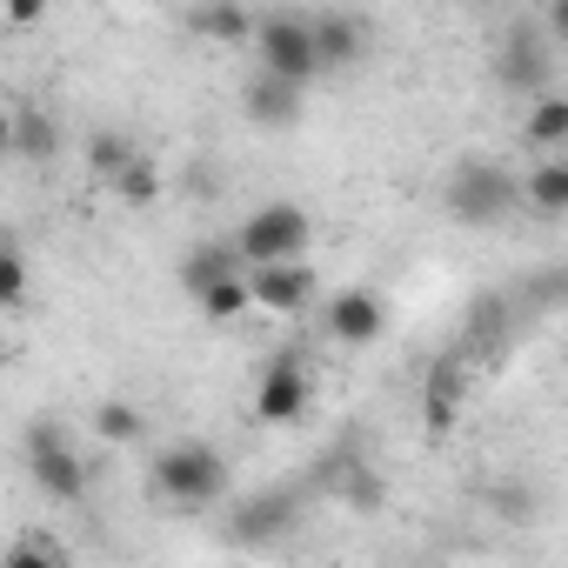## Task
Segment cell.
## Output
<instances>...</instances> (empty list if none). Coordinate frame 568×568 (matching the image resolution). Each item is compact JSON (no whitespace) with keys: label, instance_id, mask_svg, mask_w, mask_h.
<instances>
[{"label":"cell","instance_id":"6da1fadb","mask_svg":"<svg viewBox=\"0 0 568 568\" xmlns=\"http://www.w3.org/2000/svg\"><path fill=\"white\" fill-rule=\"evenodd\" d=\"M148 481H154V495L174 501V508H207V501L227 495V462H221L214 442H168V448L154 455Z\"/></svg>","mask_w":568,"mask_h":568},{"label":"cell","instance_id":"7a4b0ae2","mask_svg":"<svg viewBox=\"0 0 568 568\" xmlns=\"http://www.w3.org/2000/svg\"><path fill=\"white\" fill-rule=\"evenodd\" d=\"M308 241H315V221H308V207H295V201H267V207H254V214L234 227V247H241L247 267H261V261H302Z\"/></svg>","mask_w":568,"mask_h":568},{"label":"cell","instance_id":"3957f363","mask_svg":"<svg viewBox=\"0 0 568 568\" xmlns=\"http://www.w3.org/2000/svg\"><path fill=\"white\" fill-rule=\"evenodd\" d=\"M254 54L267 74H288V81H315L322 74V48H315V14H261L254 28Z\"/></svg>","mask_w":568,"mask_h":568},{"label":"cell","instance_id":"277c9868","mask_svg":"<svg viewBox=\"0 0 568 568\" xmlns=\"http://www.w3.org/2000/svg\"><path fill=\"white\" fill-rule=\"evenodd\" d=\"M442 207H448L462 227H495L508 207H521V181H508V174L488 168V161H468V168H455Z\"/></svg>","mask_w":568,"mask_h":568},{"label":"cell","instance_id":"5b68a950","mask_svg":"<svg viewBox=\"0 0 568 568\" xmlns=\"http://www.w3.org/2000/svg\"><path fill=\"white\" fill-rule=\"evenodd\" d=\"M28 481L54 501V508H74L88 495V462L68 448V435L54 422H34L28 428Z\"/></svg>","mask_w":568,"mask_h":568},{"label":"cell","instance_id":"8992f818","mask_svg":"<svg viewBox=\"0 0 568 568\" xmlns=\"http://www.w3.org/2000/svg\"><path fill=\"white\" fill-rule=\"evenodd\" d=\"M308 408H315V375H308L302 348H281V355L261 368V382H254V422L288 428V422H302Z\"/></svg>","mask_w":568,"mask_h":568},{"label":"cell","instance_id":"52a82bcc","mask_svg":"<svg viewBox=\"0 0 568 568\" xmlns=\"http://www.w3.org/2000/svg\"><path fill=\"white\" fill-rule=\"evenodd\" d=\"M548 74H555L548 28L515 21V28L501 34V48H495V81H501V88H515V94H541V88H548Z\"/></svg>","mask_w":568,"mask_h":568},{"label":"cell","instance_id":"ba28073f","mask_svg":"<svg viewBox=\"0 0 568 568\" xmlns=\"http://www.w3.org/2000/svg\"><path fill=\"white\" fill-rule=\"evenodd\" d=\"M322 328H328L335 348H375L388 335V302L375 288H342V295H328Z\"/></svg>","mask_w":568,"mask_h":568},{"label":"cell","instance_id":"9c48e42d","mask_svg":"<svg viewBox=\"0 0 568 568\" xmlns=\"http://www.w3.org/2000/svg\"><path fill=\"white\" fill-rule=\"evenodd\" d=\"M247 281H254V308H267V315H302L322 295V274L308 267V254L302 261H261V267H247Z\"/></svg>","mask_w":568,"mask_h":568},{"label":"cell","instance_id":"30bf717a","mask_svg":"<svg viewBox=\"0 0 568 568\" xmlns=\"http://www.w3.org/2000/svg\"><path fill=\"white\" fill-rule=\"evenodd\" d=\"M302 108H308V88H302V81H288V74L254 68V81L241 88V114H247L254 128H267V134L302 128Z\"/></svg>","mask_w":568,"mask_h":568},{"label":"cell","instance_id":"8fae6325","mask_svg":"<svg viewBox=\"0 0 568 568\" xmlns=\"http://www.w3.org/2000/svg\"><path fill=\"white\" fill-rule=\"evenodd\" d=\"M315 48H322V74H342L368 54V28L355 14H315Z\"/></svg>","mask_w":568,"mask_h":568},{"label":"cell","instance_id":"7c38bea8","mask_svg":"<svg viewBox=\"0 0 568 568\" xmlns=\"http://www.w3.org/2000/svg\"><path fill=\"white\" fill-rule=\"evenodd\" d=\"M254 28H261V14H247L241 0H201L194 8V34H207L221 48H254Z\"/></svg>","mask_w":568,"mask_h":568},{"label":"cell","instance_id":"4fadbf2b","mask_svg":"<svg viewBox=\"0 0 568 568\" xmlns=\"http://www.w3.org/2000/svg\"><path fill=\"white\" fill-rule=\"evenodd\" d=\"M241 267H247V261H241L234 241H201V247L181 254V288L201 295V288H214V281H227V274H241Z\"/></svg>","mask_w":568,"mask_h":568},{"label":"cell","instance_id":"5bb4252c","mask_svg":"<svg viewBox=\"0 0 568 568\" xmlns=\"http://www.w3.org/2000/svg\"><path fill=\"white\" fill-rule=\"evenodd\" d=\"M521 207L535 214H568V154H548L521 174Z\"/></svg>","mask_w":568,"mask_h":568},{"label":"cell","instance_id":"9a60e30c","mask_svg":"<svg viewBox=\"0 0 568 568\" xmlns=\"http://www.w3.org/2000/svg\"><path fill=\"white\" fill-rule=\"evenodd\" d=\"M8 141H14L21 161H54V154H61V121H54L48 108H21V114L8 121Z\"/></svg>","mask_w":568,"mask_h":568},{"label":"cell","instance_id":"2e32d148","mask_svg":"<svg viewBox=\"0 0 568 568\" xmlns=\"http://www.w3.org/2000/svg\"><path fill=\"white\" fill-rule=\"evenodd\" d=\"M521 141L561 154L568 148V94H535V108L521 114Z\"/></svg>","mask_w":568,"mask_h":568},{"label":"cell","instance_id":"e0dca14e","mask_svg":"<svg viewBox=\"0 0 568 568\" xmlns=\"http://www.w3.org/2000/svg\"><path fill=\"white\" fill-rule=\"evenodd\" d=\"M194 308H201L207 322H221V328H227V322H241V315L254 308V281H247V267H241V274H227V281H214V288H201V295H194Z\"/></svg>","mask_w":568,"mask_h":568},{"label":"cell","instance_id":"ac0fdd59","mask_svg":"<svg viewBox=\"0 0 568 568\" xmlns=\"http://www.w3.org/2000/svg\"><path fill=\"white\" fill-rule=\"evenodd\" d=\"M108 194H114L121 207H154V201H161V168H154L148 154H134V161L108 181Z\"/></svg>","mask_w":568,"mask_h":568},{"label":"cell","instance_id":"d6986e66","mask_svg":"<svg viewBox=\"0 0 568 568\" xmlns=\"http://www.w3.org/2000/svg\"><path fill=\"white\" fill-rule=\"evenodd\" d=\"M94 435L114 442V448H128V442L148 435V415H141L134 402H101V408H94Z\"/></svg>","mask_w":568,"mask_h":568},{"label":"cell","instance_id":"ffe728a7","mask_svg":"<svg viewBox=\"0 0 568 568\" xmlns=\"http://www.w3.org/2000/svg\"><path fill=\"white\" fill-rule=\"evenodd\" d=\"M0 308H28V254L14 241L0 247Z\"/></svg>","mask_w":568,"mask_h":568},{"label":"cell","instance_id":"44dd1931","mask_svg":"<svg viewBox=\"0 0 568 568\" xmlns=\"http://www.w3.org/2000/svg\"><path fill=\"white\" fill-rule=\"evenodd\" d=\"M128 161H134V141H128V134H94V141H88V168H94L101 181H114Z\"/></svg>","mask_w":568,"mask_h":568},{"label":"cell","instance_id":"7402d4cb","mask_svg":"<svg viewBox=\"0 0 568 568\" xmlns=\"http://www.w3.org/2000/svg\"><path fill=\"white\" fill-rule=\"evenodd\" d=\"M342 501H348V508H382V475H368L362 462H348V475H342Z\"/></svg>","mask_w":568,"mask_h":568},{"label":"cell","instance_id":"603a6c76","mask_svg":"<svg viewBox=\"0 0 568 568\" xmlns=\"http://www.w3.org/2000/svg\"><path fill=\"white\" fill-rule=\"evenodd\" d=\"M288 508H295L288 495H274V501H254V508H247V535H261V528H281V521H288Z\"/></svg>","mask_w":568,"mask_h":568},{"label":"cell","instance_id":"cb8c5ba5","mask_svg":"<svg viewBox=\"0 0 568 568\" xmlns=\"http://www.w3.org/2000/svg\"><path fill=\"white\" fill-rule=\"evenodd\" d=\"M48 21V0H8V28L14 34H28V28H41Z\"/></svg>","mask_w":568,"mask_h":568},{"label":"cell","instance_id":"d4e9b609","mask_svg":"<svg viewBox=\"0 0 568 568\" xmlns=\"http://www.w3.org/2000/svg\"><path fill=\"white\" fill-rule=\"evenodd\" d=\"M541 28H548L555 48H568V0H548V8H541Z\"/></svg>","mask_w":568,"mask_h":568}]
</instances>
